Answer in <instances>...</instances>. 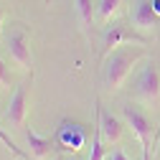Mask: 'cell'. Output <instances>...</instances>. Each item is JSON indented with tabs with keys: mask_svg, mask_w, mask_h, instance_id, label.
Masks as SVG:
<instances>
[{
	"mask_svg": "<svg viewBox=\"0 0 160 160\" xmlns=\"http://www.w3.org/2000/svg\"><path fill=\"white\" fill-rule=\"evenodd\" d=\"M145 58V48H117L112 51L104 61H102V76H104V87L117 92L127 82V76L132 74V66Z\"/></svg>",
	"mask_w": 160,
	"mask_h": 160,
	"instance_id": "1",
	"label": "cell"
},
{
	"mask_svg": "<svg viewBox=\"0 0 160 160\" xmlns=\"http://www.w3.org/2000/svg\"><path fill=\"white\" fill-rule=\"evenodd\" d=\"M122 114L127 119V125L132 127V132L137 135L140 145H142V158H150V150H152V122H150V117L135 104L122 107Z\"/></svg>",
	"mask_w": 160,
	"mask_h": 160,
	"instance_id": "2",
	"label": "cell"
},
{
	"mask_svg": "<svg viewBox=\"0 0 160 160\" xmlns=\"http://www.w3.org/2000/svg\"><path fill=\"white\" fill-rule=\"evenodd\" d=\"M58 150H71V152H79L84 145H87V130L82 125L71 122V119H61L58 122V130L53 135Z\"/></svg>",
	"mask_w": 160,
	"mask_h": 160,
	"instance_id": "3",
	"label": "cell"
},
{
	"mask_svg": "<svg viewBox=\"0 0 160 160\" xmlns=\"http://www.w3.org/2000/svg\"><path fill=\"white\" fill-rule=\"evenodd\" d=\"M122 43H148L142 36H137L135 31H130L127 26H122V23H112L109 28H107V33H104V43H102V61L112 53V51H117Z\"/></svg>",
	"mask_w": 160,
	"mask_h": 160,
	"instance_id": "4",
	"label": "cell"
},
{
	"mask_svg": "<svg viewBox=\"0 0 160 160\" xmlns=\"http://www.w3.org/2000/svg\"><path fill=\"white\" fill-rule=\"evenodd\" d=\"M28 87H31V82H23L15 89V94L10 97V104L5 109V122L10 127H23L26 125V117H28Z\"/></svg>",
	"mask_w": 160,
	"mask_h": 160,
	"instance_id": "5",
	"label": "cell"
},
{
	"mask_svg": "<svg viewBox=\"0 0 160 160\" xmlns=\"http://www.w3.org/2000/svg\"><path fill=\"white\" fill-rule=\"evenodd\" d=\"M8 51L10 58L21 66L23 71H31V48H28V33L23 28H15L8 36Z\"/></svg>",
	"mask_w": 160,
	"mask_h": 160,
	"instance_id": "6",
	"label": "cell"
},
{
	"mask_svg": "<svg viewBox=\"0 0 160 160\" xmlns=\"http://www.w3.org/2000/svg\"><path fill=\"white\" fill-rule=\"evenodd\" d=\"M137 94L148 104L158 102V97H160V74H158L155 64H148L142 69V74H140V79H137Z\"/></svg>",
	"mask_w": 160,
	"mask_h": 160,
	"instance_id": "7",
	"label": "cell"
},
{
	"mask_svg": "<svg viewBox=\"0 0 160 160\" xmlns=\"http://www.w3.org/2000/svg\"><path fill=\"white\" fill-rule=\"evenodd\" d=\"M132 26L140 28V31H150L158 21L155 15V8H152V0H132Z\"/></svg>",
	"mask_w": 160,
	"mask_h": 160,
	"instance_id": "8",
	"label": "cell"
},
{
	"mask_svg": "<svg viewBox=\"0 0 160 160\" xmlns=\"http://www.w3.org/2000/svg\"><path fill=\"white\" fill-rule=\"evenodd\" d=\"M97 125H99V130H102L104 142H109V145L119 142V137H122V125H119V119L114 114L104 112L99 102H97Z\"/></svg>",
	"mask_w": 160,
	"mask_h": 160,
	"instance_id": "9",
	"label": "cell"
},
{
	"mask_svg": "<svg viewBox=\"0 0 160 160\" xmlns=\"http://www.w3.org/2000/svg\"><path fill=\"white\" fill-rule=\"evenodd\" d=\"M26 142H28V148H31V158H33V160H43V158L51 155L56 140H53V137H41L38 132L28 130V132H26Z\"/></svg>",
	"mask_w": 160,
	"mask_h": 160,
	"instance_id": "10",
	"label": "cell"
},
{
	"mask_svg": "<svg viewBox=\"0 0 160 160\" xmlns=\"http://www.w3.org/2000/svg\"><path fill=\"white\" fill-rule=\"evenodd\" d=\"M74 5H76L79 23H82L84 28H89L92 21H94V5H92V0H74Z\"/></svg>",
	"mask_w": 160,
	"mask_h": 160,
	"instance_id": "11",
	"label": "cell"
},
{
	"mask_svg": "<svg viewBox=\"0 0 160 160\" xmlns=\"http://www.w3.org/2000/svg\"><path fill=\"white\" fill-rule=\"evenodd\" d=\"M107 158V148H104V137H102V130L99 125L94 127V140H92V152H89V160H104Z\"/></svg>",
	"mask_w": 160,
	"mask_h": 160,
	"instance_id": "12",
	"label": "cell"
},
{
	"mask_svg": "<svg viewBox=\"0 0 160 160\" xmlns=\"http://www.w3.org/2000/svg\"><path fill=\"white\" fill-rule=\"evenodd\" d=\"M119 5H122V0H99V18L109 23V18L119 10Z\"/></svg>",
	"mask_w": 160,
	"mask_h": 160,
	"instance_id": "13",
	"label": "cell"
},
{
	"mask_svg": "<svg viewBox=\"0 0 160 160\" xmlns=\"http://www.w3.org/2000/svg\"><path fill=\"white\" fill-rule=\"evenodd\" d=\"M0 142H3V145H5V148H8L10 152H13V155H18V158H23V160H31V155H26V152H23L21 148H18V145L13 142V140H10V137H8L5 132H3V127H0Z\"/></svg>",
	"mask_w": 160,
	"mask_h": 160,
	"instance_id": "14",
	"label": "cell"
},
{
	"mask_svg": "<svg viewBox=\"0 0 160 160\" xmlns=\"http://www.w3.org/2000/svg\"><path fill=\"white\" fill-rule=\"evenodd\" d=\"M0 87H8V71H5V61L0 58Z\"/></svg>",
	"mask_w": 160,
	"mask_h": 160,
	"instance_id": "15",
	"label": "cell"
},
{
	"mask_svg": "<svg viewBox=\"0 0 160 160\" xmlns=\"http://www.w3.org/2000/svg\"><path fill=\"white\" fill-rule=\"evenodd\" d=\"M109 160H130V158H127V155H125L122 150H119V148H117V150H114V152L109 155Z\"/></svg>",
	"mask_w": 160,
	"mask_h": 160,
	"instance_id": "16",
	"label": "cell"
},
{
	"mask_svg": "<svg viewBox=\"0 0 160 160\" xmlns=\"http://www.w3.org/2000/svg\"><path fill=\"white\" fill-rule=\"evenodd\" d=\"M152 8H155V15L160 18V0H152Z\"/></svg>",
	"mask_w": 160,
	"mask_h": 160,
	"instance_id": "17",
	"label": "cell"
},
{
	"mask_svg": "<svg viewBox=\"0 0 160 160\" xmlns=\"http://www.w3.org/2000/svg\"><path fill=\"white\" fill-rule=\"evenodd\" d=\"M3 23H5V13H3V8H0V31H3Z\"/></svg>",
	"mask_w": 160,
	"mask_h": 160,
	"instance_id": "18",
	"label": "cell"
},
{
	"mask_svg": "<svg viewBox=\"0 0 160 160\" xmlns=\"http://www.w3.org/2000/svg\"><path fill=\"white\" fill-rule=\"evenodd\" d=\"M142 160H150V158H142Z\"/></svg>",
	"mask_w": 160,
	"mask_h": 160,
	"instance_id": "19",
	"label": "cell"
},
{
	"mask_svg": "<svg viewBox=\"0 0 160 160\" xmlns=\"http://www.w3.org/2000/svg\"><path fill=\"white\" fill-rule=\"evenodd\" d=\"M158 142H160V137H158Z\"/></svg>",
	"mask_w": 160,
	"mask_h": 160,
	"instance_id": "20",
	"label": "cell"
}]
</instances>
